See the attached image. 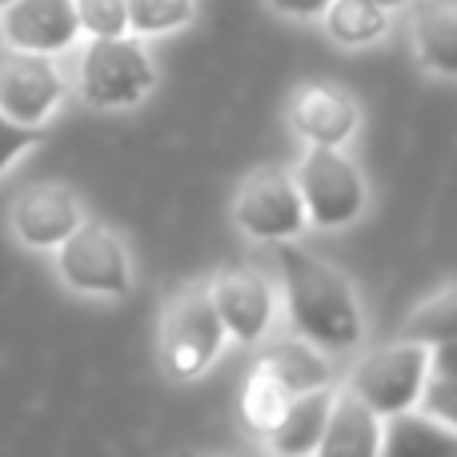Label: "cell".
Returning <instances> with one entry per match:
<instances>
[{
	"instance_id": "cell-10",
	"label": "cell",
	"mask_w": 457,
	"mask_h": 457,
	"mask_svg": "<svg viewBox=\"0 0 457 457\" xmlns=\"http://www.w3.org/2000/svg\"><path fill=\"white\" fill-rule=\"evenodd\" d=\"M209 297H213V309L221 317L225 333H233L241 345H253L261 341V333L273 321V289L261 273L253 269H221L209 285Z\"/></svg>"
},
{
	"instance_id": "cell-18",
	"label": "cell",
	"mask_w": 457,
	"mask_h": 457,
	"mask_svg": "<svg viewBox=\"0 0 457 457\" xmlns=\"http://www.w3.org/2000/svg\"><path fill=\"white\" fill-rule=\"evenodd\" d=\"M325 29H329V37L337 40V45H370V40H378L381 32H386V8L373 4V0H329V8H325Z\"/></svg>"
},
{
	"instance_id": "cell-22",
	"label": "cell",
	"mask_w": 457,
	"mask_h": 457,
	"mask_svg": "<svg viewBox=\"0 0 457 457\" xmlns=\"http://www.w3.org/2000/svg\"><path fill=\"white\" fill-rule=\"evenodd\" d=\"M77 21L88 37H125L129 32L125 0H77Z\"/></svg>"
},
{
	"instance_id": "cell-6",
	"label": "cell",
	"mask_w": 457,
	"mask_h": 457,
	"mask_svg": "<svg viewBox=\"0 0 457 457\" xmlns=\"http://www.w3.org/2000/svg\"><path fill=\"white\" fill-rule=\"evenodd\" d=\"M56 269L80 293H101V297H125L133 273H129V253L117 241V233L96 221H80L64 237Z\"/></svg>"
},
{
	"instance_id": "cell-9",
	"label": "cell",
	"mask_w": 457,
	"mask_h": 457,
	"mask_svg": "<svg viewBox=\"0 0 457 457\" xmlns=\"http://www.w3.org/2000/svg\"><path fill=\"white\" fill-rule=\"evenodd\" d=\"M0 29L12 48L29 53H64L80 37L77 0H12L0 8Z\"/></svg>"
},
{
	"instance_id": "cell-25",
	"label": "cell",
	"mask_w": 457,
	"mask_h": 457,
	"mask_svg": "<svg viewBox=\"0 0 457 457\" xmlns=\"http://www.w3.org/2000/svg\"><path fill=\"white\" fill-rule=\"evenodd\" d=\"M429 370L442 373V378H457V337L442 341V345H429Z\"/></svg>"
},
{
	"instance_id": "cell-15",
	"label": "cell",
	"mask_w": 457,
	"mask_h": 457,
	"mask_svg": "<svg viewBox=\"0 0 457 457\" xmlns=\"http://www.w3.org/2000/svg\"><path fill=\"white\" fill-rule=\"evenodd\" d=\"M386 457H426V453H457V429L429 413H389L381 426V450Z\"/></svg>"
},
{
	"instance_id": "cell-17",
	"label": "cell",
	"mask_w": 457,
	"mask_h": 457,
	"mask_svg": "<svg viewBox=\"0 0 457 457\" xmlns=\"http://www.w3.org/2000/svg\"><path fill=\"white\" fill-rule=\"evenodd\" d=\"M269 378L277 381L281 389H289L293 397L305 394V389L329 386V361H325L317 349H309L305 341H277L261 353V365Z\"/></svg>"
},
{
	"instance_id": "cell-12",
	"label": "cell",
	"mask_w": 457,
	"mask_h": 457,
	"mask_svg": "<svg viewBox=\"0 0 457 457\" xmlns=\"http://www.w3.org/2000/svg\"><path fill=\"white\" fill-rule=\"evenodd\" d=\"M293 129L305 137L309 145H325V149H341L357 129V109L341 88L329 85H305L289 104Z\"/></svg>"
},
{
	"instance_id": "cell-16",
	"label": "cell",
	"mask_w": 457,
	"mask_h": 457,
	"mask_svg": "<svg viewBox=\"0 0 457 457\" xmlns=\"http://www.w3.org/2000/svg\"><path fill=\"white\" fill-rule=\"evenodd\" d=\"M413 40L426 69L457 77V0H421L413 16Z\"/></svg>"
},
{
	"instance_id": "cell-11",
	"label": "cell",
	"mask_w": 457,
	"mask_h": 457,
	"mask_svg": "<svg viewBox=\"0 0 457 457\" xmlns=\"http://www.w3.org/2000/svg\"><path fill=\"white\" fill-rule=\"evenodd\" d=\"M80 225V209L64 185H32L16 197L12 205V228L32 249H53L72 228Z\"/></svg>"
},
{
	"instance_id": "cell-2",
	"label": "cell",
	"mask_w": 457,
	"mask_h": 457,
	"mask_svg": "<svg viewBox=\"0 0 457 457\" xmlns=\"http://www.w3.org/2000/svg\"><path fill=\"white\" fill-rule=\"evenodd\" d=\"M157 85L153 61L129 37H93L80 56V96L96 109L137 104Z\"/></svg>"
},
{
	"instance_id": "cell-27",
	"label": "cell",
	"mask_w": 457,
	"mask_h": 457,
	"mask_svg": "<svg viewBox=\"0 0 457 457\" xmlns=\"http://www.w3.org/2000/svg\"><path fill=\"white\" fill-rule=\"evenodd\" d=\"M373 4H381V8H394V4H402V0H373Z\"/></svg>"
},
{
	"instance_id": "cell-3",
	"label": "cell",
	"mask_w": 457,
	"mask_h": 457,
	"mask_svg": "<svg viewBox=\"0 0 457 457\" xmlns=\"http://www.w3.org/2000/svg\"><path fill=\"white\" fill-rule=\"evenodd\" d=\"M297 189L305 201V217L321 228H341L357 221L365 209V181L341 149L313 145L297 169Z\"/></svg>"
},
{
	"instance_id": "cell-26",
	"label": "cell",
	"mask_w": 457,
	"mask_h": 457,
	"mask_svg": "<svg viewBox=\"0 0 457 457\" xmlns=\"http://www.w3.org/2000/svg\"><path fill=\"white\" fill-rule=\"evenodd\" d=\"M269 4H273L281 16H301V21H309V16H321L325 12V8H329V0H269Z\"/></svg>"
},
{
	"instance_id": "cell-4",
	"label": "cell",
	"mask_w": 457,
	"mask_h": 457,
	"mask_svg": "<svg viewBox=\"0 0 457 457\" xmlns=\"http://www.w3.org/2000/svg\"><path fill=\"white\" fill-rule=\"evenodd\" d=\"M225 345V325L213 309L209 289H189L169 305L161 325V349H165V370L173 378L189 381L209 370Z\"/></svg>"
},
{
	"instance_id": "cell-13",
	"label": "cell",
	"mask_w": 457,
	"mask_h": 457,
	"mask_svg": "<svg viewBox=\"0 0 457 457\" xmlns=\"http://www.w3.org/2000/svg\"><path fill=\"white\" fill-rule=\"evenodd\" d=\"M378 450H381V413H373L353 389L337 394L317 453L321 457H373Z\"/></svg>"
},
{
	"instance_id": "cell-5",
	"label": "cell",
	"mask_w": 457,
	"mask_h": 457,
	"mask_svg": "<svg viewBox=\"0 0 457 457\" xmlns=\"http://www.w3.org/2000/svg\"><path fill=\"white\" fill-rule=\"evenodd\" d=\"M429 373V345L421 341H397L389 349H378L370 353L353 373V394L370 405L373 413L389 418V413L413 410L421 397V386H426Z\"/></svg>"
},
{
	"instance_id": "cell-21",
	"label": "cell",
	"mask_w": 457,
	"mask_h": 457,
	"mask_svg": "<svg viewBox=\"0 0 457 457\" xmlns=\"http://www.w3.org/2000/svg\"><path fill=\"white\" fill-rule=\"evenodd\" d=\"M289 397H293L289 389H281L265 370H257L249 378V389H245V418H249V426L269 434V429L277 426V418L285 413Z\"/></svg>"
},
{
	"instance_id": "cell-24",
	"label": "cell",
	"mask_w": 457,
	"mask_h": 457,
	"mask_svg": "<svg viewBox=\"0 0 457 457\" xmlns=\"http://www.w3.org/2000/svg\"><path fill=\"white\" fill-rule=\"evenodd\" d=\"M37 141H40V129L21 125V120H12L8 112H0V177H4V169L12 165L24 149H32Z\"/></svg>"
},
{
	"instance_id": "cell-8",
	"label": "cell",
	"mask_w": 457,
	"mask_h": 457,
	"mask_svg": "<svg viewBox=\"0 0 457 457\" xmlns=\"http://www.w3.org/2000/svg\"><path fill=\"white\" fill-rule=\"evenodd\" d=\"M61 72L53 69L45 53H29V48H0V112H8L21 125L40 129L53 109L61 104Z\"/></svg>"
},
{
	"instance_id": "cell-23",
	"label": "cell",
	"mask_w": 457,
	"mask_h": 457,
	"mask_svg": "<svg viewBox=\"0 0 457 457\" xmlns=\"http://www.w3.org/2000/svg\"><path fill=\"white\" fill-rule=\"evenodd\" d=\"M421 410L429 418L445 421L450 429H457V378H442V373H426V386H421Z\"/></svg>"
},
{
	"instance_id": "cell-7",
	"label": "cell",
	"mask_w": 457,
	"mask_h": 457,
	"mask_svg": "<svg viewBox=\"0 0 457 457\" xmlns=\"http://www.w3.org/2000/svg\"><path fill=\"white\" fill-rule=\"evenodd\" d=\"M233 217L253 241H289L309 221L297 181L285 169H269V165L241 181Z\"/></svg>"
},
{
	"instance_id": "cell-1",
	"label": "cell",
	"mask_w": 457,
	"mask_h": 457,
	"mask_svg": "<svg viewBox=\"0 0 457 457\" xmlns=\"http://www.w3.org/2000/svg\"><path fill=\"white\" fill-rule=\"evenodd\" d=\"M277 265H281L289 317L301 337L325 349H353L361 341V309L337 269L289 241H281L277 249Z\"/></svg>"
},
{
	"instance_id": "cell-14",
	"label": "cell",
	"mask_w": 457,
	"mask_h": 457,
	"mask_svg": "<svg viewBox=\"0 0 457 457\" xmlns=\"http://www.w3.org/2000/svg\"><path fill=\"white\" fill-rule=\"evenodd\" d=\"M333 397H337L333 386H317V389H305V394L289 397L285 413L277 418V426L269 429L273 450L289 453V457L317 453L321 434H325V421H329V410H333Z\"/></svg>"
},
{
	"instance_id": "cell-20",
	"label": "cell",
	"mask_w": 457,
	"mask_h": 457,
	"mask_svg": "<svg viewBox=\"0 0 457 457\" xmlns=\"http://www.w3.org/2000/svg\"><path fill=\"white\" fill-rule=\"evenodd\" d=\"M125 12H129V29L137 37H153V32L189 24L193 12H197V0H125Z\"/></svg>"
},
{
	"instance_id": "cell-19",
	"label": "cell",
	"mask_w": 457,
	"mask_h": 457,
	"mask_svg": "<svg viewBox=\"0 0 457 457\" xmlns=\"http://www.w3.org/2000/svg\"><path fill=\"white\" fill-rule=\"evenodd\" d=\"M405 337L421 341V345H442V341L457 337V285L437 293L421 309H413L410 321H405Z\"/></svg>"
},
{
	"instance_id": "cell-28",
	"label": "cell",
	"mask_w": 457,
	"mask_h": 457,
	"mask_svg": "<svg viewBox=\"0 0 457 457\" xmlns=\"http://www.w3.org/2000/svg\"><path fill=\"white\" fill-rule=\"evenodd\" d=\"M4 4H12V0H0V8H4Z\"/></svg>"
}]
</instances>
